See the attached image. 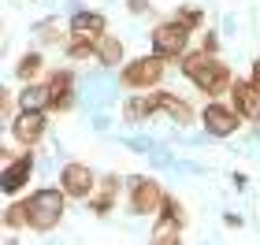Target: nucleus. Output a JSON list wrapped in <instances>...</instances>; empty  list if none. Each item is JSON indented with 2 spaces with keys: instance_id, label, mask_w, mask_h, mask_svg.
<instances>
[{
  "instance_id": "f257e3e1",
  "label": "nucleus",
  "mask_w": 260,
  "mask_h": 245,
  "mask_svg": "<svg viewBox=\"0 0 260 245\" xmlns=\"http://www.w3.org/2000/svg\"><path fill=\"white\" fill-rule=\"evenodd\" d=\"M179 71L193 82V86L205 93L208 100H216V97H231V86H234V71L227 63L219 60V56H212L205 52L197 45V49H190L182 56V63H179Z\"/></svg>"
},
{
  "instance_id": "f03ea898",
  "label": "nucleus",
  "mask_w": 260,
  "mask_h": 245,
  "mask_svg": "<svg viewBox=\"0 0 260 245\" xmlns=\"http://www.w3.org/2000/svg\"><path fill=\"white\" fill-rule=\"evenodd\" d=\"M67 201L71 197L63 193V186H45V190H34L22 197L26 204V223L34 234H49V230L60 227V219L67 212Z\"/></svg>"
},
{
  "instance_id": "7ed1b4c3",
  "label": "nucleus",
  "mask_w": 260,
  "mask_h": 245,
  "mask_svg": "<svg viewBox=\"0 0 260 245\" xmlns=\"http://www.w3.org/2000/svg\"><path fill=\"white\" fill-rule=\"evenodd\" d=\"M168 60L156 52H149V56H138V60H126L119 67V86L126 93H152L164 82V75H168Z\"/></svg>"
},
{
  "instance_id": "20e7f679",
  "label": "nucleus",
  "mask_w": 260,
  "mask_h": 245,
  "mask_svg": "<svg viewBox=\"0 0 260 245\" xmlns=\"http://www.w3.org/2000/svg\"><path fill=\"white\" fill-rule=\"evenodd\" d=\"M190 38H193V30L186 26V22H179L175 15L160 19L156 26L149 30V45H152V52L164 56L168 63H182V56L190 52Z\"/></svg>"
},
{
  "instance_id": "39448f33",
  "label": "nucleus",
  "mask_w": 260,
  "mask_h": 245,
  "mask_svg": "<svg viewBox=\"0 0 260 245\" xmlns=\"http://www.w3.org/2000/svg\"><path fill=\"white\" fill-rule=\"evenodd\" d=\"M186 227H190V216H186V208L179 197L168 193V201H164V208L156 216H152V230H149V241L152 245H179Z\"/></svg>"
},
{
  "instance_id": "423d86ee",
  "label": "nucleus",
  "mask_w": 260,
  "mask_h": 245,
  "mask_svg": "<svg viewBox=\"0 0 260 245\" xmlns=\"http://www.w3.org/2000/svg\"><path fill=\"white\" fill-rule=\"evenodd\" d=\"M164 201H168V190L152 174H134L130 179V193H126L130 216H156L164 208Z\"/></svg>"
},
{
  "instance_id": "0eeeda50",
  "label": "nucleus",
  "mask_w": 260,
  "mask_h": 245,
  "mask_svg": "<svg viewBox=\"0 0 260 245\" xmlns=\"http://www.w3.org/2000/svg\"><path fill=\"white\" fill-rule=\"evenodd\" d=\"M242 123H245V119L238 115V108H234L231 100H223V97L208 100L205 108H201V126H205V134H212V137H231V134H238Z\"/></svg>"
},
{
  "instance_id": "6e6552de",
  "label": "nucleus",
  "mask_w": 260,
  "mask_h": 245,
  "mask_svg": "<svg viewBox=\"0 0 260 245\" xmlns=\"http://www.w3.org/2000/svg\"><path fill=\"white\" fill-rule=\"evenodd\" d=\"M8 126H11L15 145L34 149V145L45 137V130H49V112H45V108H19V115H15Z\"/></svg>"
},
{
  "instance_id": "1a4fd4ad",
  "label": "nucleus",
  "mask_w": 260,
  "mask_h": 245,
  "mask_svg": "<svg viewBox=\"0 0 260 245\" xmlns=\"http://www.w3.org/2000/svg\"><path fill=\"white\" fill-rule=\"evenodd\" d=\"M97 182H101V174H93V167L82 163V160L63 163V171H60V186H63V193L71 201H89L93 190H97Z\"/></svg>"
},
{
  "instance_id": "9d476101",
  "label": "nucleus",
  "mask_w": 260,
  "mask_h": 245,
  "mask_svg": "<svg viewBox=\"0 0 260 245\" xmlns=\"http://www.w3.org/2000/svg\"><path fill=\"white\" fill-rule=\"evenodd\" d=\"M45 82H49V89H52V100H49V112L56 115H63L75 108V86H78V78L71 67H56V71L45 75Z\"/></svg>"
},
{
  "instance_id": "9b49d317",
  "label": "nucleus",
  "mask_w": 260,
  "mask_h": 245,
  "mask_svg": "<svg viewBox=\"0 0 260 245\" xmlns=\"http://www.w3.org/2000/svg\"><path fill=\"white\" fill-rule=\"evenodd\" d=\"M30 179H34V153H30V149H22L11 163H4L0 190H4V197H19V193L30 186Z\"/></svg>"
},
{
  "instance_id": "f8f14e48",
  "label": "nucleus",
  "mask_w": 260,
  "mask_h": 245,
  "mask_svg": "<svg viewBox=\"0 0 260 245\" xmlns=\"http://www.w3.org/2000/svg\"><path fill=\"white\" fill-rule=\"evenodd\" d=\"M152 100H156V115H168L179 126H193L201 119V112H193V104L179 97V93H168V89H152Z\"/></svg>"
},
{
  "instance_id": "ddd939ff",
  "label": "nucleus",
  "mask_w": 260,
  "mask_h": 245,
  "mask_svg": "<svg viewBox=\"0 0 260 245\" xmlns=\"http://www.w3.org/2000/svg\"><path fill=\"white\" fill-rule=\"evenodd\" d=\"M231 104L238 108V115L245 123H260V89L249 78H234L231 86Z\"/></svg>"
},
{
  "instance_id": "4468645a",
  "label": "nucleus",
  "mask_w": 260,
  "mask_h": 245,
  "mask_svg": "<svg viewBox=\"0 0 260 245\" xmlns=\"http://www.w3.org/2000/svg\"><path fill=\"white\" fill-rule=\"evenodd\" d=\"M119 193H123V179L119 174H101V182H97V190H93V197H89V212L93 216H108L112 208H115V201H119Z\"/></svg>"
},
{
  "instance_id": "2eb2a0df",
  "label": "nucleus",
  "mask_w": 260,
  "mask_h": 245,
  "mask_svg": "<svg viewBox=\"0 0 260 245\" xmlns=\"http://www.w3.org/2000/svg\"><path fill=\"white\" fill-rule=\"evenodd\" d=\"M97 41H101V38H89V33H75V30H67L63 56H67L71 63H86V60H97Z\"/></svg>"
},
{
  "instance_id": "dca6fc26",
  "label": "nucleus",
  "mask_w": 260,
  "mask_h": 245,
  "mask_svg": "<svg viewBox=\"0 0 260 245\" xmlns=\"http://www.w3.org/2000/svg\"><path fill=\"white\" fill-rule=\"evenodd\" d=\"M67 30L89 33V38H104V33H108V19H104L101 11H75V15L67 19Z\"/></svg>"
},
{
  "instance_id": "f3484780",
  "label": "nucleus",
  "mask_w": 260,
  "mask_h": 245,
  "mask_svg": "<svg viewBox=\"0 0 260 245\" xmlns=\"http://www.w3.org/2000/svg\"><path fill=\"white\" fill-rule=\"evenodd\" d=\"M156 115V100H152V93H130L126 104H123V119L126 123H145Z\"/></svg>"
},
{
  "instance_id": "a211bd4d",
  "label": "nucleus",
  "mask_w": 260,
  "mask_h": 245,
  "mask_svg": "<svg viewBox=\"0 0 260 245\" xmlns=\"http://www.w3.org/2000/svg\"><path fill=\"white\" fill-rule=\"evenodd\" d=\"M49 100H52V89H49L45 78L22 82V89H19V104H22V108H45V112H49Z\"/></svg>"
},
{
  "instance_id": "6ab92c4d",
  "label": "nucleus",
  "mask_w": 260,
  "mask_h": 245,
  "mask_svg": "<svg viewBox=\"0 0 260 245\" xmlns=\"http://www.w3.org/2000/svg\"><path fill=\"white\" fill-rule=\"evenodd\" d=\"M49 71H45V56L34 49V52H22L19 56V63H15V78L19 82H38V78H45Z\"/></svg>"
},
{
  "instance_id": "aec40b11",
  "label": "nucleus",
  "mask_w": 260,
  "mask_h": 245,
  "mask_svg": "<svg viewBox=\"0 0 260 245\" xmlns=\"http://www.w3.org/2000/svg\"><path fill=\"white\" fill-rule=\"evenodd\" d=\"M97 63L101 67H119L123 63V41L115 33H104L97 41Z\"/></svg>"
},
{
  "instance_id": "412c9836",
  "label": "nucleus",
  "mask_w": 260,
  "mask_h": 245,
  "mask_svg": "<svg viewBox=\"0 0 260 245\" xmlns=\"http://www.w3.org/2000/svg\"><path fill=\"white\" fill-rule=\"evenodd\" d=\"M34 38H38V45H63L67 33H63L60 19H41L38 26H34Z\"/></svg>"
},
{
  "instance_id": "4be33fe9",
  "label": "nucleus",
  "mask_w": 260,
  "mask_h": 245,
  "mask_svg": "<svg viewBox=\"0 0 260 245\" xmlns=\"http://www.w3.org/2000/svg\"><path fill=\"white\" fill-rule=\"evenodd\" d=\"M0 223H4V230H30V223H26V204H22V197H19V201H11V204L4 208Z\"/></svg>"
},
{
  "instance_id": "5701e85b",
  "label": "nucleus",
  "mask_w": 260,
  "mask_h": 245,
  "mask_svg": "<svg viewBox=\"0 0 260 245\" xmlns=\"http://www.w3.org/2000/svg\"><path fill=\"white\" fill-rule=\"evenodd\" d=\"M171 15L179 19V22H186V26H190L193 33H197V30H205V11H201L197 4H179V8L171 11Z\"/></svg>"
},
{
  "instance_id": "b1692460",
  "label": "nucleus",
  "mask_w": 260,
  "mask_h": 245,
  "mask_svg": "<svg viewBox=\"0 0 260 245\" xmlns=\"http://www.w3.org/2000/svg\"><path fill=\"white\" fill-rule=\"evenodd\" d=\"M0 112H4V119L11 123V119H15V97H11V93H0Z\"/></svg>"
},
{
  "instance_id": "393cba45",
  "label": "nucleus",
  "mask_w": 260,
  "mask_h": 245,
  "mask_svg": "<svg viewBox=\"0 0 260 245\" xmlns=\"http://www.w3.org/2000/svg\"><path fill=\"white\" fill-rule=\"evenodd\" d=\"M201 49L212 52V56H219V38H216L212 30H205V38H201Z\"/></svg>"
},
{
  "instance_id": "a878e982",
  "label": "nucleus",
  "mask_w": 260,
  "mask_h": 245,
  "mask_svg": "<svg viewBox=\"0 0 260 245\" xmlns=\"http://www.w3.org/2000/svg\"><path fill=\"white\" fill-rule=\"evenodd\" d=\"M126 11H130V15H149L152 4H149V0H126Z\"/></svg>"
},
{
  "instance_id": "bb28decb",
  "label": "nucleus",
  "mask_w": 260,
  "mask_h": 245,
  "mask_svg": "<svg viewBox=\"0 0 260 245\" xmlns=\"http://www.w3.org/2000/svg\"><path fill=\"white\" fill-rule=\"evenodd\" d=\"M249 82L260 89V60H253V67H249Z\"/></svg>"
},
{
  "instance_id": "cd10ccee",
  "label": "nucleus",
  "mask_w": 260,
  "mask_h": 245,
  "mask_svg": "<svg viewBox=\"0 0 260 245\" xmlns=\"http://www.w3.org/2000/svg\"><path fill=\"white\" fill-rule=\"evenodd\" d=\"M19 153H15V149H0V160H4V163H11V160H15Z\"/></svg>"
}]
</instances>
